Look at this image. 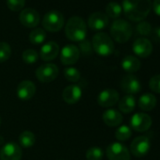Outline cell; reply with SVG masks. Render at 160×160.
I'll list each match as a JSON object with an SVG mask.
<instances>
[{"label": "cell", "instance_id": "obj_1", "mask_svg": "<svg viewBox=\"0 0 160 160\" xmlns=\"http://www.w3.org/2000/svg\"><path fill=\"white\" fill-rule=\"evenodd\" d=\"M122 11L125 16L133 22H142L152 9L151 0H123Z\"/></svg>", "mask_w": 160, "mask_h": 160}, {"label": "cell", "instance_id": "obj_2", "mask_svg": "<svg viewBox=\"0 0 160 160\" xmlns=\"http://www.w3.org/2000/svg\"><path fill=\"white\" fill-rule=\"evenodd\" d=\"M66 37L72 42H82L87 35V27L81 17H71L65 27Z\"/></svg>", "mask_w": 160, "mask_h": 160}, {"label": "cell", "instance_id": "obj_3", "mask_svg": "<svg viewBox=\"0 0 160 160\" xmlns=\"http://www.w3.org/2000/svg\"><path fill=\"white\" fill-rule=\"evenodd\" d=\"M132 26L123 19L115 20L110 28V34L112 38L120 43L126 42L132 36Z\"/></svg>", "mask_w": 160, "mask_h": 160}, {"label": "cell", "instance_id": "obj_4", "mask_svg": "<svg viewBox=\"0 0 160 160\" xmlns=\"http://www.w3.org/2000/svg\"><path fill=\"white\" fill-rule=\"evenodd\" d=\"M92 48L99 56L108 57L114 52V43L107 33L99 32L92 38Z\"/></svg>", "mask_w": 160, "mask_h": 160}, {"label": "cell", "instance_id": "obj_5", "mask_svg": "<svg viewBox=\"0 0 160 160\" xmlns=\"http://www.w3.org/2000/svg\"><path fill=\"white\" fill-rule=\"evenodd\" d=\"M63 25L64 17L58 11H50L43 16L42 27L50 32H57L63 28Z\"/></svg>", "mask_w": 160, "mask_h": 160}, {"label": "cell", "instance_id": "obj_6", "mask_svg": "<svg viewBox=\"0 0 160 160\" xmlns=\"http://www.w3.org/2000/svg\"><path fill=\"white\" fill-rule=\"evenodd\" d=\"M58 68L56 64L45 63L41 65L36 71V77L42 83H49L55 80L58 75Z\"/></svg>", "mask_w": 160, "mask_h": 160}, {"label": "cell", "instance_id": "obj_7", "mask_svg": "<svg viewBox=\"0 0 160 160\" xmlns=\"http://www.w3.org/2000/svg\"><path fill=\"white\" fill-rule=\"evenodd\" d=\"M107 156L109 160H130L127 147L120 142H113L108 146Z\"/></svg>", "mask_w": 160, "mask_h": 160}, {"label": "cell", "instance_id": "obj_8", "mask_svg": "<svg viewBox=\"0 0 160 160\" xmlns=\"http://www.w3.org/2000/svg\"><path fill=\"white\" fill-rule=\"evenodd\" d=\"M151 141L147 136L137 137L133 139L130 145V152L136 157H142L146 155L150 150Z\"/></svg>", "mask_w": 160, "mask_h": 160}, {"label": "cell", "instance_id": "obj_9", "mask_svg": "<svg viewBox=\"0 0 160 160\" xmlns=\"http://www.w3.org/2000/svg\"><path fill=\"white\" fill-rule=\"evenodd\" d=\"M22 148L15 142L5 143L0 149V160H21Z\"/></svg>", "mask_w": 160, "mask_h": 160}, {"label": "cell", "instance_id": "obj_10", "mask_svg": "<svg viewBox=\"0 0 160 160\" xmlns=\"http://www.w3.org/2000/svg\"><path fill=\"white\" fill-rule=\"evenodd\" d=\"M121 89L123 92L128 93V95L138 93L141 90V84L138 78L134 74L124 75L121 80Z\"/></svg>", "mask_w": 160, "mask_h": 160}, {"label": "cell", "instance_id": "obj_11", "mask_svg": "<svg viewBox=\"0 0 160 160\" xmlns=\"http://www.w3.org/2000/svg\"><path fill=\"white\" fill-rule=\"evenodd\" d=\"M131 128L137 132H145L150 129L152 125V119L146 113H136L132 116L130 121Z\"/></svg>", "mask_w": 160, "mask_h": 160}, {"label": "cell", "instance_id": "obj_12", "mask_svg": "<svg viewBox=\"0 0 160 160\" xmlns=\"http://www.w3.org/2000/svg\"><path fill=\"white\" fill-rule=\"evenodd\" d=\"M80 57V51L73 44H67L61 49L60 61L63 65H72L77 62Z\"/></svg>", "mask_w": 160, "mask_h": 160}, {"label": "cell", "instance_id": "obj_13", "mask_svg": "<svg viewBox=\"0 0 160 160\" xmlns=\"http://www.w3.org/2000/svg\"><path fill=\"white\" fill-rule=\"evenodd\" d=\"M119 93L116 90L106 89L97 96V103L102 108H110L116 105L119 101Z\"/></svg>", "mask_w": 160, "mask_h": 160}, {"label": "cell", "instance_id": "obj_14", "mask_svg": "<svg viewBox=\"0 0 160 160\" xmlns=\"http://www.w3.org/2000/svg\"><path fill=\"white\" fill-rule=\"evenodd\" d=\"M36 92V86L32 81L24 80L21 81L16 89V94L22 101H28L33 98Z\"/></svg>", "mask_w": 160, "mask_h": 160}, {"label": "cell", "instance_id": "obj_15", "mask_svg": "<svg viewBox=\"0 0 160 160\" xmlns=\"http://www.w3.org/2000/svg\"><path fill=\"white\" fill-rule=\"evenodd\" d=\"M19 19L26 28H36L40 23V14L36 10L27 8L21 12Z\"/></svg>", "mask_w": 160, "mask_h": 160}, {"label": "cell", "instance_id": "obj_16", "mask_svg": "<svg viewBox=\"0 0 160 160\" xmlns=\"http://www.w3.org/2000/svg\"><path fill=\"white\" fill-rule=\"evenodd\" d=\"M133 52L140 58H147L152 52V44L146 38H138L133 43Z\"/></svg>", "mask_w": 160, "mask_h": 160}, {"label": "cell", "instance_id": "obj_17", "mask_svg": "<svg viewBox=\"0 0 160 160\" xmlns=\"http://www.w3.org/2000/svg\"><path fill=\"white\" fill-rule=\"evenodd\" d=\"M82 97V90L77 85H70L62 92V99L69 105H73L79 102Z\"/></svg>", "mask_w": 160, "mask_h": 160}, {"label": "cell", "instance_id": "obj_18", "mask_svg": "<svg viewBox=\"0 0 160 160\" xmlns=\"http://www.w3.org/2000/svg\"><path fill=\"white\" fill-rule=\"evenodd\" d=\"M89 28L92 30H101L107 28L108 25V17L106 13L97 12L90 15L88 20Z\"/></svg>", "mask_w": 160, "mask_h": 160}, {"label": "cell", "instance_id": "obj_19", "mask_svg": "<svg viewBox=\"0 0 160 160\" xmlns=\"http://www.w3.org/2000/svg\"><path fill=\"white\" fill-rule=\"evenodd\" d=\"M59 53V46L55 42H48L43 44L40 50V58L43 61H51L55 59Z\"/></svg>", "mask_w": 160, "mask_h": 160}, {"label": "cell", "instance_id": "obj_20", "mask_svg": "<svg viewBox=\"0 0 160 160\" xmlns=\"http://www.w3.org/2000/svg\"><path fill=\"white\" fill-rule=\"evenodd\" d=\"M122 115L116 109H108L103 114L104 122L111 127L118 126L122 122Z\"/></svg>", "mask_w": 160, "mask_h": 160}, {"label": "cell", "instance_id": "obj_21", "mask_svg": "<svg viewBox=\"0 0 160 160\" xmlns=\"http://www.w3.org/2000/svg\"><path fill=\"white\" fill-rule=\"evenodd\" d=\"M140 66H141V63L139 59L136 58L135 56H126L122 60V69L129 73L138 72L140 69Z\"/></svg>", "mask_w": 160, "mask_h": 160}, {"label": "cell", "instance_id": "obj_22", "mask_svg": "<svg viewBox=\"0 0 160 160\" xmlns=\"http://www.w3.org/2000/svg\"><path fill=\"white\" fill-rule=\"evenodd\" d=\"M156 106V98L151 93H144L138 99V107L144 111H151Z\"/></svg>", "mask_w": 160, "mask_h": 160}, {"label": "cell", "instance_id": "obj_23", "mask_svg": "<svg viewBox=\"0 0 160 160\" xmlns=\"http://www.w3.org/2000/svg\"><path fill=\"white\" fill-rule=\"evenodd\" d=\"M136 107V100L133 95H126L123 96L119 101V108L123 113H130L135 109Z\"/></svg>", "mask_w": 160, "mask_h": 160}, {"label": "cell", "instance_id": "obj_24", "mask_svg": "<svg viewBox=\"0 0 160 160\" xmlns=\"http://www.w3.org/2000/svg\"><path fill=\"white\" fill-rule=\"evenodd\" d=\"M36 142V137L31 131H24L19 136V143L24 148H30Z\"/></svg>", "mask_w": 160, "mask_h": 160}, {"label": "cell", "instance_id": "obj_25", "mask_svg": "<svg viewBox=\"0 0 160 160\" xmlns=\"http://www.w3.org/2000/svg\"><path fill=\"white\" fill-rule=\"evenodd\" d=\"M46 39V33L42 28H35L29 33V41L33 44H41Z\"/></svg>", "mask_w": 160, "mask_h": 160}, {"label": "cell", "instance_id": "obj_26", "mask_svg": "<svg viewBox=\"0 0 160 160\" xmlns=\"http://www.w3.org/2000/svg\"><path fill=\"white\" fill-rule=\"evenodd\" d=\"M122 7L119 3L117 2H110L107 5L106 7V14L108 17H110V18H113V19H116L118 18L121 13H122Z\"/></svg>", "mask_w": 160, "mask_h": 160}, {"label": "cell", "instance_id": "obj_27", "mask_svg": "<svg viewBox=\"0 0 160 160\" xmlns=\"http://www.w3.org/2000/svg\"><path fill=\"white\" fill-rule=\"evenodd\" d=\"M63 73H64V76H65V78L68 80V81L72 82V83H75V82L79 81L80 77H81L80 72L76 68H73V67L65 68Z\"/></svg>", "mask_w": 160, "mask_h": 160}, {"label": "cell", "instance_id": "obj_28", "mask_svg": "<svg viewBox=\"0 0 160 160\" xmlns=\"http://www.w3.org/2000/svg\"><path fill=\"white\" fill-rule=\"evenodd\" d=\"M132 135V131H131V128L127 125H122L120 126L116 132H115V137L118 140L120 141H125L127 139L130 138Z\"/></svg>", "mask_w": 160, "mask_h": 160}, {"label": "cell", "instance_id": "obj_29", "mask_svg": "<svg viewBox=\"0 0 160 160\" xmlns=\"http://www.w3.org/2000/svg\"><path fill=\"white\" fill-rule=\"evenodd\" d=\"M22 58L27 64H33L39 58V54L34 49H27L22 54Z\"/></svg>", "mask_w": 160, "mask_h": 160}, {"label": "cell", "instance_id": "obj_30", "mask_svg": "<svg viewBox=\"0 0 160 160\" xmlns=\"http://www.w3.org/2000/svg\"><path fill=\"white\" fill-rule=\"evenodd\" d=\"M104 156V152L99 147H92L86 152L87 160H102Z\"/></svg>", "mask_w": 160, "mask_h": 160}, {"label": "cell", "instance_id": "obj_31", "mask_svg": "<svg viewBox=\"0 0 160 160\" xmlns=\"http://www.w3.org/2000/svg\"><path fill=\"white\" fill-rule=\"evenodd\" d=\"M12 55V48L9 43L5 42H0V63L7 61Z\"/></svg>", "mask_w": 160, "mask_h": 160}, {"label": "cell", "instance_id": "obj_32", "mask_svg": "<svg viewBox=\"0 0 160 160\" xmlns=\"http://www.w3.org/2000/svg\"><path fill=\"white\" fill-rule=\"evenodd\" d=\"M136 29H137V32L139 34V35H142V36H148L152 33V26L151 24L147 23V22H139V24L136 27Z\"/></svg>", "mask_w": 160, "mask_h": 160}, {"label": "cell", "instance_id": "obj_33", "mask_svg": "<svg viewBox=\"0 0 160 160\" xmlns=\"http://www.w3.org/2000/svg\"><path fill=\"white\" fill-rule=\"evenodd\" d=\"M26 3V0H7V6L12 12L21 11Z\"/></svg>", "mask_w": 160, "mask_h": 160}, {"label": "cell", "instance_id": "obj_34", "mask_svg": "<svg viewBox=\"0 0 160 160\" xmlns=\"http://www.w3.org/2000/svg\"><path fill=\"white\" fill-rule=\"evenodd\" d=\"M149 87L152 92L160 93V74L154 75L150 79Z\"/></svg>", "mask_w": 160, "mask_h": 160}, {"label": "cell", "instance_id": "obj_35", "mask_svg": "<svg viewBox=\"0 0 160 160\" xmlns=\"http://www.w3.org/2000/svg\"><path fill=\"white\" fill-rule=\"evenodd\" d=\"M79 46H80V49H81L82 53H84L86 55L91 54V52H92V44H91V42L89 41L84 40L82 42H80Z\"/></svg>", "mask_w": 160, "mask_h": 160}, {"label": "cell", "instance_id": "obj_36", "mask_svg": "<svg viewBox=\"0 0 160 160\" xmlns=\"http://www.w3.org/2000/svg\"><path fill=\"white\" fill-rule=\"evenodd\" d=\"M152 10L154 13L158 16H160V0H153V2L152 4Z\"/></svg>", "mask_w": 160, "mask_h": 160}, {"label": "cell", "instance_id": "obj_37", "mask_svg": "<svg viewBox=\"0 0 160 160\" xmlns=\"http://www.w3.org/2000/svg\"><path fill=\"white\" fill-rule=\"evenodd\" d=\"M152 38L156 42H160V27L155 28L153 30H152Z\"/></svg>", "mask_w": 160, "mask_h": 160}, {"label": "cell", "instance_id": "obj_38", "mask_svg": "<svg viewBox=\"0 0 160 160\" xmlns=\"http://www.w3.org/2000/svg\"><path fill=\"white\" fill-rule=\"evenodd\" d=\"M0 125H1V117H0Z\"/></svg>", "mask_w": 160, "mask_h": 160}]
</instances>
